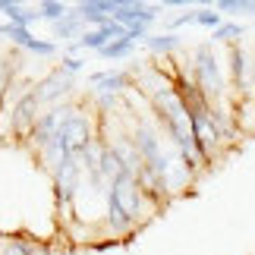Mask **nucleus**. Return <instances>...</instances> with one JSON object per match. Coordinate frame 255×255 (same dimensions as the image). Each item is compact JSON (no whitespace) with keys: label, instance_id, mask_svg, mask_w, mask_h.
Returning <instances> with one entry per match:
<instances>
[{"label":"nucleus","instance_id":"1a4fd4ad","mask_svg":"<svg viewBox=\"0 0 255 255\" xmlns=\"http://www.w3.org/2000/svg\"><path fill=\"white\" fill-rule=\"evenodd\" d=\"M180 44V38L176 35H158V38H148V47L151 51H170V47Z\"/></svg>","mask_w":255,"mask_h":255},{"label":"nucleus","instance_id":"9d476101","mask_svg":"<svg viewBox=\"0 0 255 255\" xmlns=\"http://www.w3.org/2000/svg\"><path fill=\"white\" fill-rule=\"evenodd\" d=\"M79 28V16H63V22H57V38H70Z\"/></svg>","mask_w":255,"mask_h":255},{"label":"nucleus","instance_id":"39448f33","mask_svg":"<svg viewBox=\"0 0 255 255\" xmlns=\"http://www.w3.org/2000/svg\"><path fill=\"white\" fill-rule=\"evenodd\" d=\"M35 107H38V95H25L22 101L16 104V111H13V129H25L28 123H32V117H35Z\"/></svg>","mask_w":255,"mask_h":255},{"label":"nucleus","instance_id":"f03ea898","mask_svg":"<svg viewBox=\"0 0 255 255\" xmlns=\"http://www.w3.org/2000/svg\"><path fill=\"white\" fill-rule=\"evenodd\" d=\"M135 214H139V183H135V176L129 170L111 189V224L117 230H123L135 221Z\"/></svg>","mask_w":255,"mask_h":255},{"label":"nucleus","instance_id":"423d86ee","mask_svg":"<svg viewBox=\"0 0 255 255\" xmlns=\"http://www.w3.org/2000/svg\"><path fill=\"white\" fill-rule=\"evenodd\" d=\"M3 32L13 38L16 44H22V47H32V51H41V54H51V51H54V44H47V41H35V38L28 35L25 28H19V25H3Z\"/></svg>","mask_w":255,"mask_h":255},{"label":"nucleus","instance_id":"9b49d317","mask_svg":"<svg viewBox=\"0 0 255 255\" xmlns=\"http://www.w3.org/2000/svg\"><path fill=\"white\" fill-rule=\"evenodd\" d=\"M240 35H243V28L237 22H227V25L214 28V38H218V41H233V38H240Z\"/></svg>","mask_w":255,"mask_h":255},{"label":"nucleus","instance_id":"ddd939ff","mask_svg":"<svg viewBox=\"0 0 255 255\" xmlns=\"http://www.w3.org/2000/svg\"><path fill=\"white\" fill-rule=\"evenodd\" d=\"M195 22L199 25H208V28H221V13H195Z\"/></svg>","mask_w":255,"mask_h":255},{"label":"nucleus","instance_id":"20e7f679","mask_svg":"<svg viewBox=\"0 0 255 255\" xmlns=\"http://www.w3.org/2000/svg\"><path fill=\"white\" fill-rule=\"evenodd\" d=\"M195 85L205 92V98H221V73H218V60H214L211 54V44H202L199 51H195Z\"/></svg>","mask_w":255,"mask_h":255},{"label":"nucleus","instance_id":"0eeeda50","mask_svg":"<svg viewBox=\"0 0 255 255\" xmlns=\"http://www.w3.org/2000/svg\"><path fill=\"white\" fill-rule=\"evenodd\" d=\"M218 9H224V13H255V0H221Z\"/></svg>","mask_w":255,"mask_h":255},{"label":"nucleus","instance_id":"4468645a","mask_svg":"<svg viewBox=\"0 0 255 255\" xmlns=\"http://www.w3.org/2000/svg\"><path fill=\"white\" fill-rule=\"evenodd\" d=\"M95 82H98V85H114V88H120L126 79H123L120 73H117V76H95Z\"/></svg>","mask_w":255,"mask_h":255},{"label":"nucleus","instance_id":"f257e3e1","mask_svg":"<svg viewBox=\"0 0 255 255\" xmlns=\"http://www.w3.org/2000/svg\"><path fill=\"white\" fill-rule=\"evenodd\" d=\"M154 107H158V117H161V123L167 126V132L176 139V145L183 148L186 164L192 167V164H195V158H192L195 142H192V123H189V117H186L183 101L176 98L173 88H161V92L154 95Z\"/></svg>","mask_w":255,"mask_h":255},{"label":"nucleus","instance_id":"2eb2a0df","mask_svg":"<svg viewBox=\"0 0 255 255\" xmlns=\"http://www.w3.org/2000/svg\"><path fill=\"white\" fill-rule=\"evenodd\" d=\"M41 9H44V16H47V19H60V16H66L60 3H41Z\"/></svg>","mask_w":255,"mask_h":255},{"label":"nucleus","instance_id":"f8f14e48","mask_svg":"<svg viewBox=\"0 0 255 255\" xmlns=\"http://www.w3.org/2000/svg\"><path fill=\"white\" fill-rule=\"evenodd\" d=\"M129 47H132V41H129V38H123V41L107 44L101 54H104V57H123V54H129Z\"/></svg>","mask_w":255,"mask_h":255},{"label":"nucleus","instance_id":"6e6552de","mask_svg":"<svg viewBox=\"0 0 255 255\" xmlns=\"http://www.w3.org/2000/svg\"><path fill=\"white\" fill-rule=\"evenodd\" d=\"M230 63H233V79H237V85H243V73H246V57H243L240 47H230Z\"/></svg>","mask_w":255,"mask_h":255},{"label":"nucleus","instance_id":"7ed1b4c3","mask_svg":"<svg viewBox=\"0 0 255 255\" xmlns=\"http://www.w3.org/2000/svg\"><path fill=\"white\" fill-rule=\"evenodd\" d=\"M57 148L66 158L88 154V123L82 117H66V120H60V126H57Z\"/></svg>","mask_w":255,"mask_h":255}]
</instances>
